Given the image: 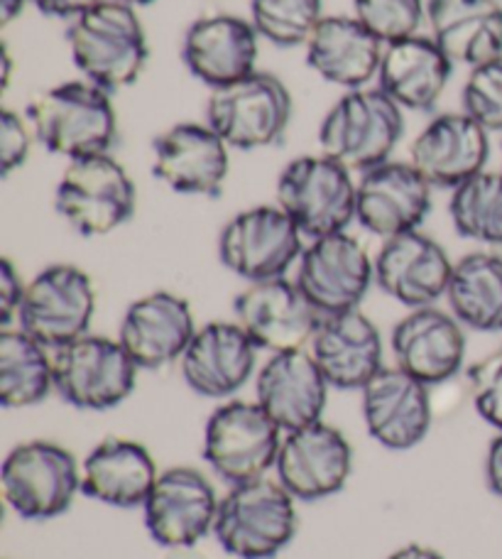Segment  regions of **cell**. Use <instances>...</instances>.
<instances>
[{
  "label": "cell",
  "instance_id": "6da1fadb",
  "mask_svg": "<svg viewBox=\"0 0 502 559\" xmlns=\"http://www.w3.org/2000/svg\"><path fill=\"white\" fill-rule=\"evenodd\" d=\"M67 45L86 82L108 94L133 86L150 57L145 27L123 0H104L74 17L67 27Z\"/></svg>",
  "mask_w": 502,
  "mask_h": 559
},
{
  "label": "cell",
  "instance_id": "7a4b0ae2",
  "mask_svg": "<svg viewBox=\"0 0 502 559\" xmlns=\"http://www.w3.org/2000/svg\"><path fill=\"white\" fill-rule=\"evenodd\" d=\"M27 123L47 153L62 155L69 163L108 155L118 140L110 94L86 79L39 92L27 106Z\"/></svg>",
  "mask_w": 502,
  "mask_h": 559
},
{
  "label": "cell",
  "instance_id": "3957f363",
  "mask_svg": "<svg viewBox=\"0 0 502 559\" xmlns=\"http://www.w3.org/2000/svg\"><path fill=\"white\" fill-rule=\"evenodd\" d=\"M297 498L279 481L236 484L218 501L214 535L230 557L273 559L297 535Z\"/></svg>",
  "mask_w": 502,
  "mask_h": 559
},
{
  "label": "cell",
  "instance_id": "277c9868",
  "mask_svg": "<svg viewBox=\"0 0 502 559\" xmlns=\"http://www.w3.org/2000/svg\"><path fill=\"white\" fill-rule=\"evenodd\" d=\"M402 133L405 116L383 88H354L321 121L319 145L350 173L363 175L390 163Z\"/></svg>",
  "mask_w": 502,
  "mask_h": 559
},
{
  "label": "cell",
  "instance_id": "5b68a950",
  "mask_svg": "<svg viewBox=\"0 0 502 559\" xmlns=\"http://www.w3.org/2000/svg\"><path fill=\"white\" fill-rule=\"evenodd\" d=\"M358 182L354 173L328 155H301L277 179V206L311 241L346 231L356 218Z\"/></svg>",
  "mask_w": 502,
  "mask_h": 559
},
{
  "label": "cell",
  "instance_id": "8992f818",
  "mask_svg": "<svg viewBox=\"0 0 502 559\" xmlns=\"http://www.w3.org/2000/svg\"><path fill=\"white\" fill-rule=\"evenodd\" d=\"M292 111V94L283 79L253 72L211 92L206 123L226 140L228 147L260 150L283 140Z\"/></svg>",
  "mask_w": 502,
  "mask_h": 559
},
{
  "label": "cell",
  "instance_id": "52a82bcc",
  "mask_svg": "<svg viewBox=\"0 0 502 559\" xmlns=\"http://www.w3.org/2000/svg\"><path fill=\"white\" fill-rule=\"evenodd\" d=\"M0 486L8 508L23 521H52L67 513L82 491V472L69 449L33 439L5 456Z\"/></svg>",
  "mask_w": 502,
  "mask_h": 559
},
{
  "label": "cell",
  "instance_id": "ba28073f",
  "mask_svg": "<svg viewBox=\"0 0 502 559\" xmlns=\"http://www.w3.org/2000/svg\"><path fill=\"white\" fill-rule=\"evenodd\" d=\"M138 192L128 169L113 155L72 159L59 179V216L86 238L106 236L135 214Z\"/></svg>",
  "mask_w": 502,
  "mask_h": 559
},
{
  "label": "cell",
  "instance_id": "9c48e42d",
  "mask_svg": "<svg viewBox=\"0 0 502 559\" xmlns=\"http://www.w3.org/2000/svg\"><path fill=\"white\" fill-rule=\"evenodd\" d=\"M55 391L79 411H110L135 391L138 366L118 338L84 334L55 348Z\"/></svg>",
  "mask_w": 502,
  "mask_h": 559
},
{
  "label": "cell",
  "instance_id": "30bf717a",
  "mask_svg": "<svg viewBox=\"0 0 502 559\" xmlns=\"http://www.w3.org/2000/svg\"><path fill=\"white\" fill-rule=\"evenodd\" d=\"M283 427L258 403L234 401L216 407L204 429V459L228 484L263 478L275 468Z\"/></svg>",
  "mask_w": 502,
  "mask_h": 559
},
{
  "label": "cell",
  "instance_id": "8fae6325",
  "mask_svg": "<svg viewBox=\"0 0 502 559\" xmlns=\"http://www.w3.org/2000/svg\"><path fill=\"white\" fill-rule=\"evenodd\" d=\"M299 226L283 206H253L236 214L218 236V258L230 273L263 283L285 277L304 248Z\"/></svg>",
  "mask_w": 502,
  "mask_h": 559
},
{
  "label": "cell",
  "instance_id": "7c38bea8",
  "mask_svg": "<svg viewBox=\"0 0 502 559\" xmlns=\"http://www.w3.org/2000/svg\"><path fill=\"white\" fill-rule=\"evenodd\" d=\"M96 312V289L82 267L57 263L27 283L17 324L39 344L59 348L88 334Z\"/></svg>",
  "mask_w": 502,
  "mask_h": 559
},
{
  "label": "cell",
  "instance_id": "4fadbf2b",
  "mask_svg": "<svg viewBox=\"0 0 502 559\" xmlns=\"http://www.w3.org/2000/svg\"><path fill=\"white\" fill-rule=\"evenodd\" d=\"M373 283L375 263L346 231L314 238L299 258L297 285L324 317L358 309Z\"/></svg>",
  "mask_w": 502,
  "mask_h": 559
},
{
  "label": "cell",
  "instance_id": "5bb4252c",
  "mask_svg": "<svg viewBox=\"0 0 502 559\" xmlns=\"http://www.w3.org/2000/svg\"><path fill=\"white\" fill-rule=\"evenodd\" d=\"M236 322L253 338V344L270 354L297 352L311 344L324 314L309 302L297 280L275 277L250 283L234 299Z\"/></svg>",
  "mask_w": 502,
  "mask_h": 559
},
{
  "label": "cell",
  "instance_id": "9a60e30c",
  "mask_svg": "<svg viewBox=\"0 0 502 559\" xmlns=\"http://www.w3.org/2000/svg\"><path fill=\"white\" fill-rule=\"evenodd\" d=\"M143 513L147 533L157 545L182 550L214 533L218 498L199 468L172 466L157 476Z\"/></svg>",
  "mask_w": 502,
  "mask_h": 559
},
{
  "label": "cell",
  "instance_id": "2e32d148",
  "mask_svg": "<svg viewBox=\"0 0 502 559\" xmlns=\"http://www.w3.org/2000/svg\"><path fill=\"white\" fill-rule=\"evenodd\" d=\"M275 472L297 501H324L346 486L354 472V449L336 427L319 419L287 432Z\"/></svg>",
  "mask_w": 502,
  "mask_h": 559
},
{
  "label": "cell",
  "instance_id": "e0dca14e",
  "mask_svg": "<svg viewBox=\"0 0 502 559\" xmlns=\"http://www.w3.org/2000/svg\"><path fill=\"white\" fill-rule=\"evenodd\" d=\"M228 150L208 123H177L153 140V175L177 194L218 197L228 177Z\"/></svg>",
  "mask_w": 502,
  "mask_h": 559
},
{
  "label": "cell",
  "instance_id": "ac0fdd59",
  "mask_svg": "<svg viewBox=\"0 0 502 559\" xmlns=\"http://www.w3.org/2000/svg\"><path fill=\"white\" fill-rule=\"evenodd\" d=\"M431 187L411 163L390 159L358 179L356 222L378 238L419 231L431 212Z\"/></svg>",
  "mask_w": 502,
  "mask_h": 559
},
{
  "label": "cell",
  "instance_id": "d6986e66",
  "mask_svg": "<svg viewBox=\"0 0 502 559\" xmlns=\"http://www.w3.org/2000/svg\"><path fill=\"white\" fill-rule=\"evenodd\" d=\"M490 157V133L466 111L441 114L411 140L409 163L431 187L451 189L483 173Z\"/></svg>",
  "mask_w": 502,
  "mask_h": 559
},
{
  "label": "cell",
  "instance_id": "ffe728a7",
  "mask_svg": "<svg viewBox=\"0 0 502 559\" xmlns=\"http://www.w3.org/2000/svg\"><path fill=\"white\" fill-rule=\"evenodd\" d=\"M360 393L368 435L378 444L393 452H407L425 442L434 419L429 385L402 371L399 366H383Z\"/></svg>",
  "mask_w": 502,
  "mask_h": 559
},
{
  "label": "cell",
  "instance_id": "44dd1931",
  "mask_svg": "<svg viewBox=\"0 0 502 559\" xmlns=\"http://www.w3.org/2000/svg\"><path fill=\"white\" fill-rule=\"evenodd\" d=\"M260 35L246 17L216 13L194 20L182 39V59L189 74L211 92L258 72Z\"/></svg>",
  "mask_w": 502,
  "mask_h": 559
},
{
  "label": "cell",
  "instance_id": "7402d4cb",
  "mask_svg": "<svg viewBox=\"0 0 502 559\" xmlns=\"http://www.w3.org/2000/svg\"><path fill=\"white\" fill-rule=\"evenodd\" d=\"M194 334L196 324L187 299L167 289H157L128 307L118 342L123 344L138 368L157 371V368L182 361Z\"/></svg>",
  "mask_w": 502,
  "mask_h": 559
},
{
  "label": "cell",
  "instance_id": "603a6c76",
  "mask_svg": "<svg viewBox=\"0 0 502 559\" xmlns=\"http://www.w3.org/2000/svg\"><path fill=\"white\" fill-rule=\"evenodd\" d=\"M393 354L402 371L425 385H441L464 368L466 334L454 314L419 307L395 324Z\"/></svg>",
  "mask_w": 502,
  "mask_h": 559
},
{
  "label": "cell",
  "instance_id": "cb8c5ba5",
  "mask_svg": "<svg viewBox=\"0 0 502 559\" xmlns=\"http://www.w3.org/2000/svg\"><path fill=\"white\" fill-rule=\"evenodd\" d=\"M454 273L444 248L421 231L387 238L375 258V285L409 309L446 297Z\"/></svg>",
  "mask_w": 502,
  "mask_h": 559
},
{
  "label": "cell",
  "instance_id": "d4e9b609",
  "mask_svg": "<svg viewBox=\"0 0 502 559\" xmlns=\"http://www.w3.org/2000/svg\"><path fill=\"white\" fill-rule=\"evenodd\" d=\"M260 348L238 322H211L196 329L182 356V376L196 395L230 397L255 373Z\"/></svg>",
  "mask_w": 502,
  "mask_h": 559
},
{
  "label": "cell",
  "instance_id": "484cf974",
  "mask_svg": "<svg viewBox=\"0 0 502 559\" xmlns=\"http://www.w3.org/2000/svg\"><path fill=\"white\" fill-rule=\"evenodd\" d=\"M328 388L311 352L297 348V352L273 354L260 368L255 395L258 405L285 432H295V429L319 423L326 407Z\"/></svg>",
  "mask_w": 502,
  "mask_h": 559
},
{
  "label": "cell",
  "instance_id": "4316f807",
  "mask_svg": "<svg viewBox=\"0 0 502 559\" xmlns=\"http://www.w3.org/2000/svg\"><path fill=\"white\" fill-rule=\"evenodd\" d=\"M309 346L328 385L338 391H363L383 368V338L360 309L326 314Z\"/></svg>",
  "mask_w": 502,
  "mask_h": 559
},
{
  "label": "cell",
  "instance_id": "83f0119b",
  "mask_svg": "<svg viewBox=\"0 0 502 559\" xmlns=\"http://www.w3.org/2000/svg\"><path fill=\"white\" fill-rule=\"evenodd\" d=\"M307 47L309 69L340 88H366L380 72L385 43L356 15H324Z\"/></svg>",
  "mask_w": 502,
  "mask_h": 559
},
{
  "label": "cell",
  "instance_id": "f1b7e54d",
  "mask_svg": "<svg viewBox=\"0 0 502 559\" xmlns=\"http://www.w3.org/2000/svg\"><path fill=\"white\" fill-rule=\"evenodd\" d=\"M454 62L431 35H411L385 45L378 72V88L402 111H431L446 92Z\"/></svg>",
  "mask_w": 502,
  "mask_h": 559
},
{
  "label": "cell",
  "instance_id": "f546056e",
  "mask_svg": "<svg viewBox=\"0 0 502 559\" xmlns=\"http://www.w3.org/2000/svg\"><path fill=\"white\" fill-rule=\"evenodd\" d=\"M431 39L454 64L480 67L502 55L500 0H429Z\"/></svg>",
  "mask_w": 502,
  "mask_h": 559
},
{
  "label": "cell",
  "instance_id": "4dcf8cb0",
  "mask_svg": "<svg viewBox=\"0 0 502 559\" xmlns=\"http://www.w3.org/2000/svg\"><path fill=\"white\" fill-rule=\"evenodd\" d=\"M157 466L133 439L108 437L82 464V493L113 508H138L153 493Z\"/></svg>",
  "mask_w": 502,
  "mask_h": 559
},
{
  "label": "cell",
  "instance_id": "1f68e13d",
  "mask_svg": "<svg viewBox=\"0 0 502 559\" xmlns=\"http://www.w3.org/2000/svg\"><path fill=\"white\" fill-rule=\"evenodd\" d=\"M446 299L461 324L474 332H502V258L468 253L454 263Z\"/></svg>",
  "mask_w": 502,
  "mask_h": 559
},
{
  "label": "cell",
  "instance_id": "d6a6232c",
  "mask_svg": "<svg viewBox=\"0 0 502 559\" xmlns=\"http://www.w3.org/2000/svg\"><path fill=\"white\" fill-rule=\"evenodd\" d=\"M55 388L49 348L23 329H0V405L33 407Z\"/></svg>",
  "mask_w": 502,
  "mask_h": 559
},
{
  "label": "cell",
  "instance_id": "836d02e7",
  "mask_svg": "<svg viewBox=\"0 0 502 559\" xmlns=\"http://www.w3.org/2000/svg\"><path fill=\"white\" fill-rule=\"evenodd\" d=\"M451 222L458 236L486 246H502V169H483L451 192Z\"/></svg>",
  "mask_w": 502,
  "mask_h": 559
},
{
  "label": "cell",
  "instance_id": "e575fe53",
  "mask_svg": "<svg viewBox=\"0 0 502 559\" xmlns=\"http://www.w3.org/2000/svg\"><path fill=\"white\" fill-rule=\"evenodd\" d=\"M321 17V0H250V23L277 47L307 45Z\"/></svg>",
  "mask_w": 502,
  "mask_h": 559
},
{
  "label": "cell",
  "instance_id": "d590c367",
  "mask_svg": "<svg viewBox=\"0 0 502 559\" xmlns=\"http://www.w3.org/2000/svg\"><path fill=\"white\" fill-rule=\"evenodd\" d=\"M354 15L385 45L419 35L425 0H354Z\"/></svg>",
  "mask_w": 502,
  "mask_h": 559
},
{
  "label": "cell",
  "instance_id": "8d00e7d4",
  "mask_svg": "<svg viewBox=\"0 0 502 559\" xmlns=\"http://www.w3.org/2000/svg\"><path fill=\"white\" fill-rule=\"evenodd\" d=\"M461 102L488 133H502V55L470 69Z\"/></svg>",
  "mask_w": 502,
  "mask_h": 559
},
{
  "label": "cell",
  "instance_id": "74e56055",
  "mask_svg": "<svg viewBox=\"0 0 502 559\" xmlns=\"http://www.w3.org/2000/svg\"><path fill=\"white\" fill-rule=\"evenodd\" d=\"M468 381L476 413L502 432V348L470 366Z\"/></svg>",
  "mask_w": 502,
  "mask_h": 559
},
{
  "label": "cell",
  "instance_id": "f35d334b",
  "mask_svg": "<svg viewBox=\"0 0 502 559\" xmlns=\"http://www.w3.org/2000/svg\"><path fill=\"white\" fill-rule=\"evenodd\" d=\"M33 128L25 123L20 114L3 108L0 111V175L10 177L17 167L25 165L33 143Z\"/></svg>",
  "mask_w": 502,
  "mask_h": 559
},
{
  "label": "cell",
  "instance_id": "ab89813d",
  "mask_svg": "<svg viewBox=\"0 0 502 559\" xmlns=\"http://www.w3.org/2000/svg\"><path fill=\"white\" fill-rule=\"evenodd\" d=\"M25 283L10 258L0 261V329H13V319H17L20 305L25 297Z\"/></svg>",
  "mask_w": 502,
  "mask_h": 559
},
{
  "label": "cell",
  "instance_id": "60d3db41",
  "mask_svg": "<svg viewBox=\"0 0 502 559\" xmlns=\"http://www.w3.org/2000/svg\"><path fill=\"white\" fill-rule=\"evenodd\" d=\"M39 13L47 17H67L74 20L86 10H92L94 5L104 3V0H29Z\"/></svg>",
  "mask_w": 502,
  "mask_h": 559
},
{
  "label": "cell",
  "instance_id": "b9f144b4",
  "mask_svg": "<svg viewBox=\"0 0 502 559\" xmlns=\"http://www.w3.org/2000/svg\"><path fill=\"white\" fill-rule=\"evenodd\" d=\"M486 481L498 498H502V432L490 442L486 459Z\"/></svg>",
  "mask_w": 502,
  "mask_h": 559
},
{
  "label": "cell",
  "instance_id": "7bdbcfd3",
  "mask_svg": "<svg viewBox=\"0 0 502 559\" xmlns=\"http://www.w3.org/2000/svg\"><path fill=\"white\" fill-rule=\"evenodd\" d=\"M387 559H444V557L425 545H407V547H402V550H397L395 555H390Z\"/></svg>",
  "mask_w": 502,
  "mask_h": 559
},
{
  "label": "cell",
  "instance_id": "ee69618b",
  "mask_svg": "<svg viewBox=\"0 0 502 559\" xmlns=\"http://www.w3.org/2000/svg\"><path fill=\"white\" fill-rule=\"evenodd\" d=\"M29 0H0V25H10L15 17H20Z\"/></svg>",
  "mask_w": 502,
  "mask_h": 559
},
{
  "label": "cell",
  "instance_id": "f6af8a7d",
  "mask_svg": "<svg viewBox=\"0 0 502 559\" xmlns=\"http://www.w3.org/2000/svg\"><path fill=\"white\" fill-rule=\"evenodd\" d=\"M10 79H13V57L8 52V45H3L0 47V88H3V94L8 92Z\"/></svg>",
  "mask_w": 502,
  "mask_h": 559
},
{
  "label": "cell",
  "instance_id": "bcb514c9",
  "mask_svg": "<svg viewBox=\"0 0 502 559\" xmlns=\"http://www.w3.org/2000/svg\"><path fill=\"white\" fill-rule=\"evenodd\" d=\"M123 3H128V5H150V3H157V0H123Z\"/></svg>",
  "mask_w": 502,
  "mask_h": 559
}]
</instances>
